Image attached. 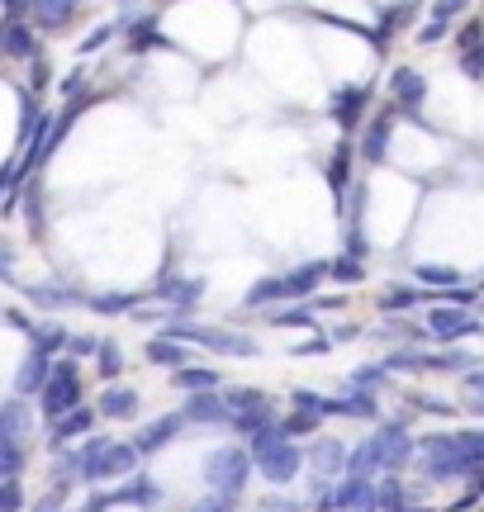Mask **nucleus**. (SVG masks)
Segmentation results:
<instances>
[{
	"label": "nucleus",
	"instance_id": "1",
	"mask_svg": "<svg viewBox=\"0 0 484 512\" xmlns=\"http://www.w3.org/2000/svg\"><path fill=\"white\" fill-rule=\"evenodd\" d=\"M418 460V437L409 432V422H380L366 441H356L347 456V475L356 479H385L404 475Z\"/></svg>",
	"mask_w": 484,
	"mask_h": 512
},
{
	"label": "nucleus",
	"instance_id": "2",
	"mask_svg": "<svg viewBox=\"0 0 484 512\" xmlns=\"http://www.w3.org/2000/svg\"><path fill=\"white\" fill-rule=\"evenodd\" d=\"M72 451H76L81 484H91V489H100V484H124L129 475L143 470V456L133 451V441H119V437H110V432H91V437L81 441V446H72Z\"/></svg>",
	"mask_w": 484,
	"mask_h": 512
},
{
	"label": "nucleus",
	"instance_id": "3",
	"mask_svg": "<svg viewBox=\"0 0 484 512\" xmlns=\"http://www.w3.org/2000/svg\"><path fill=\"white\" fill-rule=\"evenodd\" d=\"M328 280V261H304L285 275H261L247 285L242 309H276V304H309L318 294V285Z\"/></svg>",
	"mask_w": 484,
	"mask_h": 512
},
{
	"label": "nucleus",
	"instance_id": "4",
	"mask_svg": "<svg viewBox=\"0 0 484 512\" xmlns=\"http://www.w3.org/2000/svg\"><path fill=\"white\" fill-rule=\"evenodd\" d=\"M257 475V460L242 441H219L214 451H205L200 460V479H205L209 494H224V498H242V489L252 484Z\"/></svg>",
	"mask_w": 484,
	"mask_h": 512
},
{
	"label": "nucleus",
	"instance_id": "5",
	"mask_svg": "<svg viewBox=\"0 0 484 512\" xmlns=\"http://www.w3.org/2000/svg\"><path fill=\"white\" fill-rule=\"evenodd\" d=\"M86 403V380H81V361H72V356H57L53 361V375H48V384L38 389V413L48 422L67 418L72 408H81Z\"/></svg>",
	"mask_w": 484,
	"mask_h": 512
},
{
	"label": "nucleus",
	"instance_id": "6",
	"mask_svg": "<svg viewBox=\"0 0 484 512\" xmlns=\"http://www.w3.org/2000/svg\"><path fill=\"white\" fill-rule=\"evenodd\" d=\"M423 328H428L432 342L456 347V342H466V337H480L484 318H475V309H461V304H432L428 318H423Z\"/></svg>",
	"mask_w": 484,
	"mask_h": 512
},
{
	"label": "nucleus",
	"instance_id": "7",
	"mask_svg": "<svg viewBox=\"0 0 484 512\" xmlns=\"http://www.w3.org/2000/svg\"><path fill=\"white\" fill-rule=\"evenodd\" d=\"M257 460V475L271 484V489H290L299 475H304V451H299V441H280L271 451H261Z\"/></svg>",
	"mask_w": 484,
	"mask_h": 512
},
{
	"label": "nucleus",
	"instance_id": "8",
	"mask_svg": "<svg viewBox=\"0 0 484 512\" xmlns=\"http://www.w3.org/2000/svg\"><path fill=\"white\" fill-rule=\"evenodd\" d=\"M371 100H375V86H337V91H328V114H333L337 128L352 138V133H361V124H366Z\"/></svg>",
	"mask_w": 484,
	"mask_h": 512
},
{
	"label": "nucleus",
	"instance_id": "9",
	"mask_svg": "<svg viewBox=\"0 0 484 512\" xmlns=\"http://www.w3.org/2000/svg\"><path fill=\"white\" fill-rule=\"evenodd\" d=\"M176 437H186V418H181V408H176V413H157V418H148L129 441H133V451L148 460V456H157V451H167Z\"/></svg>",
	"mask_w": 484,
	"mask_h": 512
},
{
	"label": "nucleus",
	"instance_id": "10",
	"mask_svg": "<svg viewBox=\"0 0 484 512\" xmlns=\"http://www.w3.org/2000/svg\"><path fill=\"white\" fill-rule=\"evenodd\" d=\"M390 100L399 114H409L413 124H423V100H428V76L418 67H394L390 72Z\"/></svg>",
	"mask_w": 484,
	"mask_h": 512
},
{
	"label": "nucleus",
	"instance_id": "11",
	"mask_svg": "<svg viewBox=\"0 0 484 512\" xmlns=\"http://www.w3.org/2000/svg\"><path fill=\"white\" fill-rule=\"evenodd\" d=\"M95 422H100V413H95V403H81V408H72L67 418L48 422V451L53 456H62V451H72L76 441H86L95 432Z\"/></svg>",
	"mask_w": 484,
	"mask_h": 512
},
{
	"label": "nucleus",
	"instance_id": "12",
	"mask_svg": "<svg viewBox=\"0 0 484 512\" xmlns=\"http://www.w3.org/2000/svg\"><path fill=\"white\" fill-rule=\"evenodd\" d=\"M347 456H352V446H347V441L314 437V441H309V451H304V470H314V479L337 484V479L347 475Z\"/></svg>",
	"mask_w": 484,
	"mask_h": 512
},
{
	"label": "nucleus",
	"instance_id": "13",
	"mask_svg": "<svg viewBox=\"0 0 484 512\" xmlns=\"http://www.w3.org/2000/svg\"><path fill=\"white\" fill-rule=\"evenodd\" d=\"M224 403H228V418H252V422L280 418L276 399L266 389H257V384H224Z\"/></svg>",
	"mask_w": 484,
	"mask_h": 512
},
{
	"label": "nucleus",
	"instance_id": "14",
	"mask_svg": "<svg viewBox=\"0 0 484 512\" xmlns=\"http://www.w3.org/2000/svg\"><path fill=\"white\" fill-rule=\"evenodd\" d=\"M152 294L162 299V304H171V313H195V304L205 299V280L200 275H176V271H167L157 285H152Z\"/></svg>",
	"mask_w": 484,
	"mask_h": 512
},
{
	"label": "nucleus",
	"instance_id": "15",
	"mask_svg": "<svg viewBox=\"0 0 484 512\" xmlns=\"http://www.w3.org/2000/svg\"><path fill=\"white\" fill-rule=\"evenodd\" d=\"M323 418L375 422V418H380V399H375L371 389H356V384H347L342 394H328V399H323Z\"/></svg>",
	"mask_w": 484,
	"mask_h": 512
},
{
	"label": "nucleus",
	"instance_id": "16",
	"mask_svg": "<svg viewBox=\"0 0 484 512\" xmlns=\"http://www.w3.org/2000/svg\"><path fill=\"white\" fill-rule=\"evenodd\" d=\"M394 105L390 110H380L371 119V124H361V143H356V157H361V162L366 166H380L385 162V157H390V138H394Z\"/></svg>",
	"mask_w": 484,
	"mask_h": 512
},
{
	"label": "nucleus",
	"instance_id": "17",
	"mask_svg": "<svg viewBox=\"0 0 484 512\" xmlns=\"http://www.w3.org/2000/svg\"><path fill=\"white\" fill-rule=\"evenodd\" d=\"M95 413H100V422H138L143 394L133 384H105L100 399H95Z\"/></svg>",
	"mask_w": 484,
	"mask_h": 512
},
{
	"label": "nucleus",
	"instance_id": "18",
	"mask_svg": "<svg viewBox=\"0 0 484 512\" xmlns=\"http://www.w3.org/2000/svg\"><path fill=\"white\" fill-rule=\"evenodd\" d=\"M0 57H15V62H34V57H43V48H38V29L29 24V19H5V24H0Z\"/></svg>",
	"mask_w": 484,
	"mask_h": 512
},
{
	"label": "nucleus",
	"instance_id": "19",
	"mask_svg": "<svg viewBox=\"0 0 484 512\" xmlns=\"http://www.w3.org/2000/svg\"><path fill=\"white\" fill-rule=\"evenodd\" d=\"M143 361L157 370H167V375H176V370L195 366V347H186V342H176V337H148V347H143Z\"/></svg>",
	"mask_w": 484,
	"mask_h": 512
},
{
	"label": "nucleus",
	"instance_id": "20",
	"mask_svg": "<svg viewBox=\"0 0 484 512\" xmlns=\"http://www.w3.org/2000/svg\"><path fill=\"white\" fill-rule=\"evenodd\" d=\"M333 512H380L375 508V479L342 475L333 484Z\"/></svg>",
	"mask_w": 484,
	"mask_h": 512
},
{
	"label": "nucleus",
	"instance_id": "21",
	"mask_svg": "<svg viewBox=\"0 0 484 512\" xmlns=\"http://www.w3.org/2000/svg\"><path fill=\"white\" fill-rule=\"evenodd\" d=\"M53 361H57V356L29 347V356H24V361H19V370H15V399H29V394L38 399V389H43V384H48V375H53Z\"/></svg>",
	"mask_w": 484,
	"mask_h": 512
},
{
	"label": "nucleus",
	"instance_id": "22",
	"mask_svg": "<svg viewBox=\"0 0 484 512\" xmlns=\"http://www.w3.org/2000/svg\"><path fill=\"white\" fill-rule=\"evenodd\" d=\"M181 418H186V427H228L224 389H219V394H190V399L181 403Z\"/></svg>",
	"mask_w": 484,
	"mask_h": 512
},
{
	"label": "nucleus",
	"instance_id": "23",
	"mask_svg": "<svg viewBox=\"0 0 484 512\" xmlns=\"http://www.w3.org/2000/svg\"><path fill=\"white\" fill-rule=\"evenodd\" d=\"M352 162H356V143H342L328 152V162H323V181H328V190H333L337 200H347L352 195Z\"/></svg>",
	"mask_w": 484,
	"mask_h": 512
},
{
	"label": "nucleus",
	"instance_id": "24",
	"mask_svg": "<svg viewBox=\"0 0 484 512\" xmlns=\"http://www.w3.org/2000/svg\"><path fill=\"white\" fill-rule=\"evenodd\" d=\"M114 503H129V508L157 512V508H162V484H157L148 470H138V475H129L119 489H114Z\"/></svg>",
	"mask_w": 484,
	"mask_h": 512
},
{
	"label": "nucleus",
	"instance_id": "25",
	"mask_svg": "<svg viewBox=\"0 0 484 512\" xmlns=\"http://www.w3.org/2000/svg\"><path fill=\"white\" fill-rule=\"evenodd\" d=\"M171 389H176V394H219V389H224V370L219 366H200V361H195V366H186V370H176V375H171Z\"/></svg>",
	"mask_w": 484,
	"mask_h": 512
},
{
	"label": "nucleus",
	"instance_id": "26",
	"mask_svg": "<svg viewBox=\"0 0 484 512\" xmlns=\"http://www.w3.org/2000/svg\"><path fill=\"white\" fill-rule=\"evenodd\" d=\"M418 10H423V0H399V5H390V10H380V15H375V29H371V43L375 48H385L390 34L409 29L413 19H418Z\"/></svg>",
	"mask_w": 484,
	"mask_h": 512
},
{
	"label": "nucleus",
	"instance_id": "27",
	"mask_svg": "<svg viewBox=\"0 0 484 512\" xmlns=\"http://www.w3.org/2000/svg\"><path fill=\"white\" fill-rule=\"evenodd\" d=\"M162 15L157 10H143V15H129L124 19V34H129V53L133 57H143V53H152V48H162Z\"/></svg>",
	"mask_w": 484,
	"mask_h": 512
},
{
	"label": "nucleus",
	"instance_id": "28",
	"mask_svg": "<svg viewBox=\"0 0 484 512\" xmlns=\"http://www.w3.org/2000/svg\"><path fill=\"white\" fill-rule=\"evenodd\" d=\"M24 299H29V304H38V309L62 313V309H72V304H81V309H86V299H91V294L76 290V285H24Z\"/></svg>",
	"mask_w": 484,
	"mask_h": 512
},
{
	"label": "nucleus",
	"instance_id": "29",
	"mask_svg": "<svg viewBox=\"0 0 484 512\" xmlns=\"http://www.w3.org/2000/svg\"><path fill=\"white\" fill-rule=\"evenodd\" d=\"M72 15H76L72 0H29V24L38 34H62L72 24Z\"/></svg>",
	"mask_w": 484,
	"mask_h": 512
},
{
	"label": "nucleus",
	"instance_id": "30",
	"mask_svg": "<svg viewBox=\"0 0 484 512\" xmlns=\"http://www.w3.org/2000/svg\"><path fill=\"white\" fill-rule=\"evenodd\" d=\"M375 508L380 512H418V494L404 484V475H385V479H375Z\"/></svg>",
	"mask_w": 484,
	"mask_h": 512
},
{
	"label": "nucleus",
	"instance_id": "31",
	"mask_svg": "<svg viewBox=\"0 0 484 512\" xmlns=\"http://www.w3.org/2000/svg\"><path fill=\"white\" fill-rule=\"evenodd\" d=\"M466 5H470V0H432V5H428L432 19L418 29V43H442V38H447V29L456 24V15H461Z\"/></svg>",
	"mask_w": 484,
	"mask_h": 512
},
{
	"label": "nucleus",
	"instance_id": "32",
	"mask_svg": "<svg viewBox=\"0 0 484 512\" xmlns=\"http://www.w3.org/2000/svg\"><path fill=\"white\" fill-rule=\"evenodd\" d=\"M475 366H484V356L466 347H447V351H428V375H461L466 380Z\"/></svg>",
	"mask_w": 484,
	"mask_h": 512
},
{
	"label": "nucleus",
	"instance_id": "33",
	"mask_svg": "<svg viewBox=\"0 0 484 512\" xmlns=\"http://www.w3.org/2000/svg\"><path fill=\"white\" fill-rule=\"evenodd\" d=\"M266 328H299V332H314L318 328V309L314 304H276V309L261 313Z\"/></svg>",
	"mask_w": 484,
	"mask_h": 512
},
{
	"label": "nucleus",
	"instance_id": "34",
	"mask_svg": "<svg viewBox=\"0 0 484 512\" xmlns=\"http://www.w3.org/2000/svg\"><path fill=\"white\" fill-rule=\"evenodd\" d=\"M29 432V399H0V441H24Z\"/></svg>",
	"mask_w": 484,
	"mask_h": 512
},
{
	"label": "nucleus",
	"instance_id": "35",
	"mask_svg": "<svg viewBox=\"0 0 484 512\" xmlns=\"http://www.w3.org/2000/svg\"><path fill=\"white\" fill-rule=\"evenodd\" d=\"M380 366L390 375H428V351L423 347H394L390 356H380Z\"/></svg>",
	"mask_w": 484,
	"mask_h": 512
},
{
	"label": "nucleus",
	"instance_id": "36",
	"mask_svg": "<svg viewBox=\"0 0 484 512\" xmlns=\"http://www.w3.org/2000/svg\"><path fill=\"white\" fill-rule=\"evenodd\" d=\"M86 309L91 313H105V318H119V313H138L143 309V294H133V290H124V294H91L86 299Z\"/></svg>",
	"mask_w": 484,
	"mask_h": 512
},
{
	"label": "nucleus",
	"instance_id": "37",
	"mask_svg": "<svg viewBox=\"0 0 484 512\" xmlns=\"http://www.w3.org/2000/svg\"><path fill=\"white\" fill-rule=\"evenodd\" d=\"M318 427H323L318 413H299V408H285V413H280V432H285V441H314Z\"/></svg>",
	"mask_w": 484,
	"mask_h": 512
},
{
	"label": "nucleus",
	"instance_id": "38",
	"mask_svg": "<svg viewBox=\"0 0 484 512\" xmlns=\"http://www.w3.org/2000/svg\"><path fill=\"white\" fill-rule=\"evenodd\" d=\"M95 370H100V380H105V384H119V375H124V347H119L114 337H100Z\"/></svg>",
	"mask_w": 484,
	"mask_h": 512
},
{
	"label": "nucleus",
	"instance_id": "39",
	"mask_svg": "<svg viewBox=\"0 0 484 512\" xmlns=\"http://www.w3.org/2000/svg\"><path fill=\"white\" fill-rule=\"evenodd\" d=\"M413 275H418L428 290H456V285H461V271H456V266H437V261H418Z\"/></svg>",
	"mask_w": 484,
	"mask_h": 512
},
{
	"label": "nucleus",
	"instance_id": "40",
	"mask_svg": "<svg viewBox=\"0 0 484 512\" xmlns=\"http://www.w3.org/2000/svg\"><path fill=\"white\" fill-rule=\"evenodd\" d=\"M29 342H34L38 351H48V356H62L67 342H72V332H67V323H38Z\"/></svg>",
	"mask_w": 484,
	"mask_h": 512
},
{
	"label": "nucleus",
	"instance_id": "41",
	"mask_svg": "<svg viewBox=\"0 0 484 512\" xmlns=\"http://www.w3.org/2000/svg\"><path fill=\"white\" fill-rule=\"evenodd\" d=\"M29 465V446L24 441H0V479H19Z\"/></svg>",
	"mask_w": 484,
	"mask_h": 512
},
{
	"label": "nucleus",
	"instance_id": "42",
	"mask_svg": "<svg viewBox=\"0 0 484 512\" xmlns=\"http://www.w3.org/2000/svg\"><path fill=\"white\" fill-rule=\"evenodd\" d=\"M380 313H409L413 304H418V290L413 285H390V290H380Z\"/></svg>",
	"mask_w": 484,
	"mask_h": 512
},
{
	"label": "nucleus",
	"instance_id": "43",
	"mask_svg": "<svg viewBox=\"0 0 484 512\" xmlns=\"http://www.w3.org/2000/svg\"><path fill=\"white\" fill-rule=\"evenodd\" d=\"M394 375L385 366H380V361H366V366H356L352 370V380L347 384H356V389H371V394H380V389H385V384H390Z\"/></svg>",
	"mask_w": 484,
	"mask_h": 512
},
{
	"label": "nucleus",
	"instance_id": "44",
	"mask_svg": "<svg viewBox=\"0 0 484 512\" xmlns=\"http://www.w3.org/2000/svg\"><path fill=\"white\" fill-rule=\"evenodd\" d=\"M404 403H409L413 413H428V418H456V403L428 399V394H418V389H409V394H404Z\"/></svg>",
	"mask_w": 484,
	"mask_h": 512
},
{
	"label": "nucleus",
	"instance_id": "45",
	"mask_svg": "<svg viewBox=\"0 0 484 512\" xmlns=\"http://www.w3.org/2000/svg\"><path fill=\"white\" fill-rule=\"evenodd\" d=\"M328 275H333L337 285H361V280H366V261H352V256H333V261H328Z\"/></svg>",
	"mask_w": 484,
	"mask_h": 512
},
{
	"label": "nucleus",
	"instance_id": "46",
	"mask_svg": "<svg viewBox=\"0 0 484 512\" xmlns=\"http://www.w3.org/2000/svg\"><path fill=\"white\" fill-rule=\"evenodd\" d=\"M19 204H24V219H29V228H34V233H43V190H38V181H29V190H19Z\"/></svg>",
	"mask_w": 484,
	"mask_h": 512
},
{
	"label": "nucleus",
	"instance_id": "47",
	"mask_svg": "<svg viewBox=\"0 0 484 512\" xmlns=\"http://www.w3.org/2000/svg\"><path fill=\"white\" fill-rule=\"evenodd\" d=\"M29 508V494L19 479H0V512H24Z\"/></svg>",
	"mask_w": 484,
	"mask_h": 512
},
{
	"label": "nucleus",
	"instance_id": "48",
	"mask_svg": "<svg viewBox=\"0 0 484 512\" xmlns=\"http://www.w3.org/2000/svg\"><path fill=\"white\" fill-rule=\"evenodd\" d=\"M484 43V15H470L461 29H456V48L466 53V48H480Z\"/></svg>",
	"mask_w": 484,
	"mask_h": 512
},
{
	"label": "nucleus",
	"instance_id": "49",
	"mask_svg": "<svg viewBox=\"0 0 484 512\" xmlns=\"http://www.w3.org/2000/svg\"><path fill=\"white\" fill-rule=\"evenodd\" d=\"M323 399L328 394H318V389H290V408H299V413H318L323 418Z\"/></svg>",
	"mask_w": 484,
	"mask_h": 512
},
{
	"label": "nucleus",
	"instance_id": "50",
	"mask_svg": "<svg viewBox=\"0 0 484 512\" xmlns=\"http://www.w3.org/2000/svg\"><path fill=\"white\" fill-rule=\"evenodd\" d=\"M119 29H124V24H100V29H91V34L81 38V53H100V48H105Z\"/></svg>",
	"mask_w": 484,
	"mask_h": 512
},
{
	"label": "nucleus",
	"instance_id": "51",
	"mask_svg": "<svg viewBox=\"0 0 484 512\" xmlns=\"http://www.w3.org/2000/svg\"><path fill=\"white\" fill-rule=\"evenodd\" d=\"M461 76H466V81H484V43L461 53Z\"/></svg>",
	"mask_w": 484,
	"mask_h": 512
},
{
	"label": "nucleus",
	"instance_id": "52",
	"mask_svg": "<svg viewBox=\"0 0 484 512\" xmlns=\"http://www.w3.org/2000/svg\"><path fill=\"white\" fill-rule=\"evenodd\" d=\"M95 351H100V337H91V332H72V342H67V356H72V361L95 356Z\"/></svg>",
	"mask_w": 484,
	"mask_h": 512
},
{
	"label": "nucleus",
	"instance_id": "53",
	"mask_svg": "<svg viewBox=\"0 0 484 512\" xmlns=\"http://www.w3.org/2000/svg\"><path fill=\"white\" fill-rule=\"evenodd\" d=\"M48 81H53V72H48V62H43V57H34V62H29V91L43 95V91H48Z\"/></svg>",
	"mask_w": 484,
	"mask_h": 512
},
{
	"label": "nucleus",
	"instance_id": "54",
	"mask_svg": "<svg viewBox=\"0 0 484 512\" xmlns=\"http://www.w3.org/2000/svg\"><path fill=\"white\" fill-rule=\"evenodd\" d=\"M190 512H238V498H224V494H205Z\"/></svg>",
	"mask_w": 484,
	"mask_h": 512
},
{
	"label": "nucleus",
	"instance_id": "55",
	"mask_svg": "<svg viewBox=\"0 0 484 512\" xmlns=\"http://www.w3.org/2000/svg\"><path fill=\"white\" fill-rule=\"evenodd\" d=\"M318 351H333V342H328V332H314L309 342H299V347H290V356H318Z\"/></svg>",
	"mask_w": 484,
	"mask_h": 512
},
{
	"label": "nucleus",
	"instance_id": "56",
	"mask_svg": "<svg viewBox=\"0 0 484 512\" xmlns=\"http://www.w3.org/2000/svg\"><path fill=\"white\" fill-rule=\"evenodd\" d=\"M62 95H67V100H81V95H86V72H81V67L62 76Z\"/></svg>",
	"mask_w": 484,
	"mask_h": 512
},
{
	"label": "nucleus",
	"instance_id": "57",
	"mask_svg": "<svg viewBox=\"0 0 484 512\" xmlns=\"http://www.w3.org/2000/svg\"><path fill=\"white\" fill-rule=\"evenodd\" d=\"M5 323H10L15 332H24V337H34V328H38V323L24 309H5Z\"/></svg>",
	"mask_w": 484,
	"mask_h": 512
},
{
	"label": "nucleus",
	"instance_id": "58",
	"mask_svg": "<svg viewBox=\"0 0 484 512\" xmlns=\"http://www.w3.org/2000/svg\"><path fill=\"white\" fill-rule=\"evenodd\" d=\"M0 280L19 285V280H15V252H10V242H0Z\"/></svg>",
	"mask_w": 484,
	"mask_h": 512
},
{
	"label": "nucleus",
	"instance_id": "59",
	"mask_svg": "<svg viewBox=\"0 0 484 512\" xmlns=\"http://www.w3.org/2000/svg\"><path fill=\"white\" fill-rule=\"evenodd\" d=\"M261 512H304V503H299V498H266Z\"/></svg>",
	"mask_w": 484,
	"mask_h": 512
},
{
	"label": "nucleus",
	"instance_id": "60",
	"mask_svg": "<svg viewBox=\"0 0 484 512\" xmlns=\"http://www.w3.org/2000/svg\"><path fill=\"white\" fill-rule=\"evenodd\" d=\"M466 389H470V399H484V366H475L466 375Z\"/></svg>",
	"mask_w": 484,
	"mask_h": 512
},
{
	"label": "nucleus",
	"instance_id": "61",
	"mask_svg": "<svg viewBox=\"0 0 484 512\" xmlns=\"http://www.w3.org/2000/svg\"><path fill=\"white\" fill-rule=\"evenodd\" d=\"M466 494L484 498V465H480V470H470V479H466Z\"/></svg>",
	"mask_w": 484,
	"mask_h": 512
},
{
	"label": "nucleus",
	"instance_id": "62",
	"mask_svg": "<svg viewBox=\"0 0 484 512\" xmlns=\"http://www.w3.org/2000/svg\"><path fill=\"white\" fill-rule=\"evenodd\" d=\"M470 413H475V418H484V399H470Z\"/></svg>",
	"mask_w": 484,
	"mask_h": 512
},
{
	"label": "nucleus",
	"instance_id": "63",
	"mask_svg": "<svg viewBox=\"0 0 484 512\" xmlns=\"http://www.w3.org/2000/svg\"><path fill=\"white\" fill-rule=\"evenodd\" d=\"M480 290H484V280H480Z\"/></svg>",
	"mask_w": 484,
	"mask_h": 512
},
{
	"label": "nucleus",
	"instance_id": "64",
	"mask_svg": "<svg viewBox=\"0 0 484 512\" xmlns=\"http://www.w3.org/2000/svg\"><path fill=\"white\" fill-rule=\"evenodd\" d=\"M72 5H76V0H72Z\"/></svg>",
	"mask_w": 484,
	"mask_h": 512
}]
</instances>
